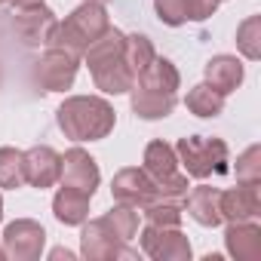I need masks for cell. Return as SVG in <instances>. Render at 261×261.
<instances>
[{"instance_id":"cell-5","label":"cell","mask_w":261,"mask_h":261,"mask_svg":"<svg viewBox=\"0 0 261 261\" xmlns=\"http://www.w3.org/2000/svg\"><path fill=\"white\" fill-rule=\"evenodd\" d=\"M148 178L154 181V191L157 197H166V200H181L185 203V194H188V175L181 172L178 166V157H175V148L166 145V142H151L145 148V166Z\"/></svg>"},{"instance_id":"cell-34","label":"cell","mask_w":261,"mask_h":261,"mask_svg":"<svg viewBox=\"0 0 261 261\" xmlns=\"http://www.w3.org/2000/svg\"><path fill=\"white\" fill-rule=\"evenodd\" d=\"M4 4H7V0H0V7H4Z\"/></svg>"},{"instance_id":"cell-6","label":"cell","mask_w":261,"mask_h":261,"mask_svg":"<svg viewBox=\"0 0 261 261\" xmlns=\"http://www.w3.org/2000/svg\"><path fill=\"white\" fill-rule=\"evenodd\" d=\"M80 255L89 261H111V258H136L139 252L129 249V243H123L114 227L101 218H92L89 224L83 221V233H80Z\"/></svg>"},{"instance_id":"cell-13","label":"cell","mask_w":261,"mask_h":261,"mask_svg":"<svg viewBox=\"0 0 261 261\" xmlns=\"http://www.w3.org/2000/svg\"><path fill=\"white\" fill-rule=\"evenodd\" d=\"M224 249L237 261H261V227H258V218L227 221V227H224Z\"/></svg>"},{"instance_id":"cell-16","label":"cell","mask_w":261,"mask_h":261,"mask_svg":"<svg viewBox=\"0 0 261 261\" xmlns=\"http://www.w3.org/2000/svg\"><path fill=\"white\" fill-rule=\"evenodd\" d=\"M218 188H209V185H197V188H191L188 194H185V209H188V215L197 221V224H203V227H218L221 224V209H218Z\"/></svg>"},{"instance_id":"cell-20","label":"cell","mask_w":261,"mask_h":261,"mask_svg":"<svg viewBox=\"0 0 261 261\" xmlns=\"http://www.w3.org/2000/svg\"><path fill=\"white\" fill-rule=\"evenodd\" d=\"M133 111L142 117V120H163L172 114L178 95H163V92H151V89H142L133 83Z\"/></svg>"},{"instance_id":"cell-15","label":"cell","mask_w":261,"mask_h":261,"mask_svg":"<svg viewBox=\"0 0 261 261\" xmlns=\"http://www.w3.org/2000/svg\"><path fill=\"white\" fill-rule=\"evenodd\" d=\"M218 209H221V221H249L261 215V194L258 185H237L230 191L218 194Z\"/></svg>"},{"instance_id":"cell-28","label":"cell","mask_w":261,"mask_h":261,"mask_svg":"<svg viewBox=\"0 0 261 261\" xmlns=\"http://www.w3.org/2000/svg\"><path fill=\"white\" fill-rule=\"evenodd\" d=\"M154 10H157V19L169 28H178L188 22V4L185 0H154Z\"/></svg>"},{"instance_id":"cell-31","label":"cell","mask_w":261,"mask_h":261,"mask_svg":"<svg viewBox=\"0 0 261 261\" xmlns=\"http://www.w3.org/2000/svg\"><path fill=\"white\" fill-rule=\"evenodd\" d=\"M28 4H43V0H13V7H28Z\"/></svg>"},{"instance_id":"cell-17","label":"cell","mask_w":261,"mask_h":261,"mask_svg":"<svg viewBox=\"0 0 261 261\" xmlns=\"http://www.w3.org/2000/svg\"><path fill=\"white\" fill-rule=\"evenodd\" d=\"M136 86L151 89V92H163V95H178L181 77H178V68H175L169 59L154 56V59H151V65L136 77Z\"/></svg>"},{"instance_id":"cell-4","label":"cell","mask_w":261,"mask_h":261,"mask_svg":"<svg viewBox=\"0 0 261 261\" xmlns=\"http://www.w3.org/2000/svg\"><path fill=\"white\" fill-rule=\"evenodd\" d=\"M175 157L178 166L185 169V175L191 178H209V175H227V145L224 139H203V136H185L175 145Z\"/></svg>"},{"instance_id":"cell-19","label":"cell","mask_w":261,"mask_h":261,"mask_svg":"<svg viewBox=\"0 0 261 261\" xmlns=\"http://www.w3.org/2000/svg\"><path fill=\"white\" fill-rule=\"evenodd\" d=\"M89 194L74 191V188H59V194L53 197V212L62 224H83L89 218Z\"/></svg>"},{"instance_id":"cell-24","label":"cell","mask_w":261,"mask_h":261,"mask_svg":"<svg viewBox=\"0 0 261 261\" xmlns=\"http://www.w3.org/2000/svg\"><path fill=\"white\" fill-rule=\"evenodd\" d=\"M25 185V151L0 148V188H22Z\"/></svg>"},{"instance_id":"cell-1","label":"cell","mask_w":261,"mask_h":261,"mask_svg":"<svg viewBox=\"0 0 261 261\" xmlns=\"http://www.w3.org/2000/svg\"><path fill=\"white\" fill-rule=\"evenodd\" d=\"M56 120H59V129L71 142H98V139H105L114 129L117 114L108 105V98L71 95V98H65L59 105Z\"/></svg>"},{"instance_id":"cell-30","label":"cell","mask_w":261,"mask_h":261,"mask_svg":"<svg viewBox=\"0 0 261 261\" xmlns=\"http://www.w3.org/2000/svg\"><path fill=\"white\" fill-rule=\"evenodd\" d=\"M49 258H74V252H68V249H53Z\"/></svg>"},{"instance_id":"cell-14","label":"cell","mask_w":261,"mask_h":261,"mask_svg":"<svg viewBox=\"0 0 261 261\" xmlns=\"http://www.w3.org/2000/svg\"><path fill=\"white\" fill-rule=\"evenodd\" d=\"M62 175V154H56L49 145H34L25 151V185L31 188H53Z\"/></svg>"},{"instance_id":"cell-23","label":"cell","mask_w":261,"mask_h":261,"mask_svg":"<svg viewBox=\"0 0 261 261\" xmlns=\"http://www.w3.org/2000/svg\"><path fill=\"white\" fill-rule=\"evenodd\" d=\"M142 212H145V221H148V224H160V227H178V224H181V215H185V206H181V200L154 197L148 206H142Z\"/></svg>"},{"instance_id":"cell-9","label":"cell","mask_w":261,"mask_h":261,"mask_svg":"<svg viewBox=\"0 0 261 261\" xmlns=\"http://www.w3.org/2000/svg\"><path fill=\"white\" fill-rule=\"evenodd\" d=\"M43 246H46V230L34 218H16L4 230V252H7V258L34 261V258H40Z\"/></svg>"},{"instance_id":"cell-21","label":"cell","mask_w":261,"mask_h":261,"mask_svg":"<svg viewBox=\"0 0 261 261\" xmlns=\"http://www.w3.org/2000/svg\"><path fill=\"white\" fill-rule=\"evenodd\" d=\"M185 105H188V111L197 114V117H218V114L224 111V95H221L218 89H212V86L203 80V83H197L194 89H188Z\"/></svg>"},{"instance_id":"cell-8","label":"cell","mask_w":261,"mask_h":261,"mask_svg":"<svg viewBox=\"0 0 261 261\" xmlns=\"http://www.w3.org/2000/svg\"><path fill=\"white\" fill-rule=\"evenodd\" d=\"M136 237L142 243V252L154 261H191V240L178 227L145 224Z\"/></svg>"},{"instance_id":"cell-33","label":"cell","mask_w":261,"mask_h":261,"mask_svg":"<svg viewBox=\"0 0 261 261\" xmlns=\"http://www.w3.org/2000/svg\"><path fill=\"white\" fill-rule=\"evenodd\" d=\"M0 258H7V252H4V246H0Z\"/></svg>"},{"instance_id":"cell-7","label":"cell","mask_w":261,"mask_h":261,"mask_svg":"<svg viewBox=\"0 0 261 261\" xmlns=\"http://www.w3.org/2000/svg\"><path fill=\"white\" fill-rule=\"evenodd\" d=\"M77 68H80V56H74V53H68V49L46 46V53H43L40 62L34 65V80H37L46 92H65V89L74 86Z\"/></svg>"},{"instance_id":"cell-29","label":"cell","mask_w":261,"mask_h":261,"mask_svg":"<svg viewBox=\"0 0 261 261\" xmlns=\"http://www.w3.org/2000/svg\"><path fill=\"white\" fill-rule=\"evenodd\" d=\"M188 4V22H206L215 16L221 0H185Z\"/></svg>"},{"instance_id":"cell-32","label":"cell","mask_w":261,"mask_h":261,"mask_svg":"<svg viewBox=\"0 0 261 261\" xmlns=\"http://www.w3.org/2000/svg\"><path fill=\"white\" fill-rule=\"evenodd\" d=\"M0 218H4V197H0Z\"/></svg>"},{"instance_id":"cell-26","label":"cell","mask_w":261,"mask_h":261,"mask_svg":"<svg viewBox=\"0 0 261 261\" xmlns=\"http://www.w3.org/2000/svg\"><path fill=\"white\" fill-rule=\"evenodd\" d=\"M105 221L114 227V233L123 240V243H129L136 233H139V209L136 206H126V203H117L108 215H105Z\"/></svg>"},{"instance_id":"cell-35","label":"cell","mask_w":261,"mask_h":261,"mask_svg":"<svg viewBox=\"0 0 261 261\" xmlns=\"http://www.w3.org/2000/svg\"><path fill=\"white\" fill-rule=\"evenodd\" d=\"M98 4H105V0H98Z\"/></svg>"},{"instance_id":"cell-3","label":"cell","mask_w":261,"mask_h":261,"mask_svg":"<svg viewBox=\"0 0 261 261\" xmlns=\"http://www.w3.org/2000/svg\"><path fill=\"white\" fill-rule=\"evenodd\" d=\"M111 28V19H108V10L98 0H83V4L65 19L56 25L53 37L46 46H56V49H68L74 56H83L105 31Z\"/></svg>"},{"instance_id":"cell-27","label":"cell","mask_w":261,"mask_h":261,"mask_svg":"<svg viewBox=\"0 0 261 261\" xmlns=\"http://www.w3.org/2000/svg\"><path fill=\"white\" fill-rule=\"evenodd\" d=\"M237 181L243 185H261V148L249 145L237 157Z\"/></svg>"},{"instance_id":"cell-25","label":"cell","mask_w":261,"mask_h":261,"mask_svg":"<svg viewBox=\"0 0 261 261\" xmlns=\"http://www.w3.org/2000/svg\"><path fill=\"white\" fill-rule=\"evenodd\" d=\"M237 49L249 62L261 59V16H249L246 22H240V28H237Z\"/></svg>"},{"instance_id":"cell-10","label":"cell","mask_w":261,"mask_h":261,"mask_svg":"<svg viewBox=\"0 0 261 261\" xmlns=\"http://www.w3.org/2000/svg\"><path fill=\"white\" fill-rule=\"evenodd\" d=\"M59 19L49 7L43 4H28V7H16V16H13V28L16 34L22 37V43L28 46H46L53 31H56Z\"/></svg>"},{"instance_id":"cell-22","label":"cell","mask_w":261,"mask_h":261,"mask_svg":"<svg viewBox=\"0 0 261 261\" xmlns=\"http://www.w3.org/2000/svg\"><path fill=\"white\" fill-rule=\"evenodd\" d=\"M154 56H157V53H154L151 37H145V34H126V37H123V59H126L129 71H133L136 77L151 65Z\"/></svg>"},{"instance_id":"cell-11","label":"cell","mask_w":261,"mask_h":261,"mask_svg":"<svg viewBox=\"0 0 261 261\" xmlns=\"http://www.w3.org/2000/svg\"><path fill=\"white\" fill-rule=\"evenodd\" d=\"M111 194H114V203H126V206H136V209L148 206V203L157 197L154 181H151L148 172L139 169V166L120 169V172L114 175V181H111Z\"/></svg>"},{"instance_id":"cell-2","label":"cell","mask_w":261,"mask_h":261,"mask_svg":"<svg viewBox=\"0 0 261 261\" xmlns=\"http://www.w3.org/2000/svg\"><path fill=\"white\" fill-rule=\"evenodd\" d=\"M123 31L117 28H108L86 53V65H89V74L95 80V86L105 92V95H123L133 89L136 83V74L129 71L126 59H123Z\"/></svg>"},{"instance_id":"cell-12","label":"cell","mask_w":261,"mask_h":261,"mask_svg":"<svg viewBox=\"0 0 261 261\" xmlns=\"http://www.w3.org/2000/svg\"><path fill=\"white\" fill-rule=\"evenodd\" d=\"M98 163L83 151V148H71V151H65V157H62V175H59V181L65 185V188H74V191H83V194H95V188H98Z\"/></svg>"},{"instance_id":"cell-18","label":"cell","mask_w":261,"mask_h":261,"mask_svg":"<svg viewBox=\"0 0 261 261\" xmlns=\"http://www.w3.org/2000/svg\"><path fill=\"white\" fill-rule=\"evenodd\" d=\"M203 74H206V83L212 89H218L221 95H227V92H233L243 83V62L237 56H212L206 62Z\"/></svg>"}]
</instances>
